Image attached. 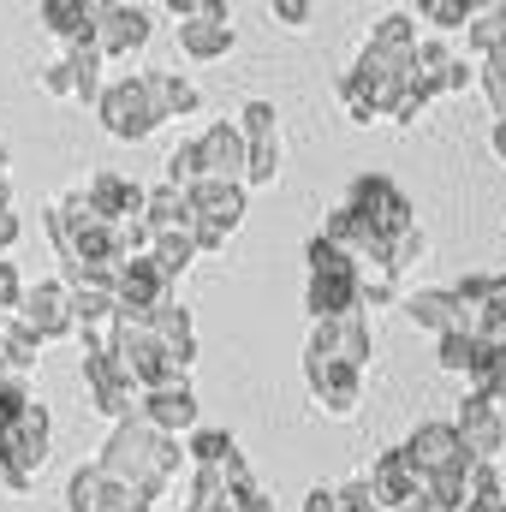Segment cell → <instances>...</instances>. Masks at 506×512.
<instances>
[{
    "label": "cell",
    "mask_w": 506,
    "mask_h": 512,
    "mask_svg": "<svg viewBox=\"0 0 506 512\" xmlns=\"http://www.w3.org/2000/svg\"><path fill=\"white\" fill-rule=\"evenodd\" d=\"M477 72L441 42V36H423V48H417V84H429L435 96H453V90H465Z\"/></svg>",
    "instance_id": "cell-23"
},
{
    "label": "cell",
    "mask_w": 506,
    "mask_h": 512,
    "mask_svg": "<svg viewBox=\"0 0 506 512\" xmlns=\"http://www.w3.org/2000/svg\"><path fill=\"white\" fill-rule=\"evenodd\" d=\"M495 310H506V274H495Z\"/></svg>",
    "instance_id": "cell-51"
},
{
    "label": "cell",
    "mask_w": 506,
    "mask_h": 512,
    "mask_svg": "<svg viewBox=\"0 0 506 512\" xmlns=\"http://www.w3.org/2000/svg\"><path fill=\"white\" fill-rule=\"evenodd\" d=\"M197 155H203V179H221V185H245L251 179V143H245L239 120H215L197 137Z\"/></svg>",
    "instance_id": "cell-11"
},
{
    "label": "cell",
    "mask_w": 506,
    "mask_h": 512,
    "mask_svg": "<svg viewBox=\"0 0 506 512\" xmlns=\"http://www.w3.org/2000/svg\"><path fill=\"white\" fill-rule=\"evenodd\" d=\"M149 328H155L161 352L173 358V370H179V376H191V364H197V328H191V310H185L179 298H167V304L149 316Z\"/></svg>",
    "instance_id": "cell-20"
},
{
    "label": "cell",
    "mask_w": 506,
    "mask_h": 512,
    "mask_svg": "<svg viewBox=\"0 0 506 512\" xmlns=\"http://www.w3.org/2000/svg\"><path fill=\"white\" fill-rule=\"evenodd\" d=\"M435 364H441L447 376H465V382H471V370H477V340H471V334L435 340Z\"/></svg>",
    "instance_id": "cell-37"
},
{
    "label": "cell",
    "mask_w": 506,
    "mask_h": 512,
    "mask_svg": "<svg viewBox=\"0 0 506 512\" xmlns=\"http://www.w3.org/2000/svg\"><path fill=\"white\" fill-rule=\"evenodd\" d=\"M12 155H6V143H0V185H12V167H6Z\"/></svg>",
    "instance_id": "cell-50"
},
{
    "label": "cell",
    "mask_w": 506,
    "mask_h": 512,
    "mask_svg": "<svg viewBox=\"0 0 506 512\" xmlns=\"http://www.w3.org/2000/svg\"><path fill=\"white\" fill-rule=\"evenodd\" d=\"M399 310L411 316L417 334H435V340L459 334V298H453V286H423V292H411Z\"/></svg>",
    "instance_id": "cell-24"
},
{
    "label": "cell",
    "mask_w": 506,
    "mask_h": 512,
    "mask_svg": "<svg viewBox=\"0 0 506 512\" xmlns=\"http://www.w3.org/2000/svg\"><path fill=\"white\" fill-rule=\"evenodd\" d=\"M191 239H197V251H221V245H227V239H233V233H221V227H215V221H203V215H197V209H191Z\"/></svg>",
    "instance_id": "cell-45"
},
{
    "label": "cell",
    "mask_w": 506,
    "mask_h": 512,
    "mask_svg": "<svg viewBox=\"0 0 506 512\" xmlns=\"http://www.w3.org/2000/svg\"><path fill=\"white\" fill-rule=\"evenodd\" d=\"M471 387H477L483 399L506 405V352H495V346H477V370H471Z\"/></svg>",
    "instance_id": "cell-36"
},
{
    "label": "cell",
    "mask_w": 506,
    "mask_h": 512,
    "mask_svg": "<svg viewBox=\"0 0 506 512\" xmlns=\"http://www.w3.org/2000/svg\"><path fill=\"white\" fill-rule=\"evenodd\" d=\"M96 465H102L126 495H137L143 507H155V501H167L173 483L191 471V453L179 447V435H161L149 417H131V423H120V429L108 435V447H102Z\"/></svg>",
    "instance_id": "cell-1"
},
{
    "label": "cell",
    "mask_w": 506,
    "mask_h": 512,
    "mask_svg": "<svg viewBox=\"0 0 506 512\" xmlns=\"http://www.w3.org/2000/svg\"><path fill=\"white\" fill-rule=\"evenodd\" d=\"M304 262H310V274H346V268H358L352 256L340 251V245H328L322 233H316V239L304 245Z\"/></svg>",
    "instance_id": "cell-42"
},
{
    "label": "cell",
    "mask_w": 506,
    "mask_h": 512,
    "mask_svg": "<svg viewBox=\"0 0 506 512\" xmlns=\"http://www.w3.org/2000/svg\"><path fill=\"white\" fill-rule=\"evenodd\" d=\"M417 18H423V24H435V30H471V18H477V12H471L465 0H423V6H417Z\"/></svg>",
    "instance_id": "cell-40"
},
{
    "label": "cell",
    "mask_w": 506,
    "mask_h": 512,
    "mask_svg": "<svg viewBox=\"0 0 506 512\" xmlns=\"http://www.w3.org/2000/svg\"><path fill=\"white\" fill-rule=\"evenodd\" d=\"M304 382H310V399H316L328 417H358V405H364V370L304 352Z\"/></svg>",
    "instance_id": "cell-10"
},
{
    "label": "cell",
    "mask_w": 506,
    "mask_h": 512,
    "mask_svg": "<svg viewBox=\"0 0 506 512\" xmlns=\"http://www.w3.org/2000/svg\"><path fill=\"white\" fill-rule=\"evenodd\" d=\"M155 262H161V274H167V280H179V274H191V262H197V239H191V233H155Z\"/></svg>",
    "instance_id": "cell-35"
},
{
    "label": "cell",
    "mask_w": 506,
    "mask_h": 512,
    "mask_svg": "<svg viewBox=\"0 0 506 512\" xmlns=\"http://www.w3.org/2000/svg\"><path fill=\"white\" fill-rule=\"evenodd\" d=\"M268 18H274L280 30H310L316 6H310V0H274V6H268Z\"/></svg>",
    "instance_id": "cell-43"
},
{
    "label": "cell",
    "mask_w": 506,
    "mask_h": 512,
    "mask_svg": "<svg viewBox=\"0 0 506 512\" xmlns=\"http://www.w3.org/2000/svg\"><path fill=\"white\" fill-rule=\"evenodd\" d=\"M477 84H483V96H489L495 120H506V48L495 54V60H483V66H477Z\"/></svg>",
    "instance_id": "cell-41"
},
{
    "label": "cell",
    "mask_w": 506,
    "mask_h": 512,
    "mask_svg": "<svg viewBox=\"0 0 506 512\" xmlns=\"http://www.w3.org/2000/svg\"><path fill=\"white\" fill-rule=\"evenodd\" d=\"M108 352H114V364H120L143 393H161V387L185 382V376L173 370V358L161 352V340H155L149 316H126V310H120V322H114V346H108Z\"/></svg>",
    "instance_id": "cell-3"
},
{
    "label": "cell",
    "mask_w": 506,
    "mask_h": 512,
    "mask_svg": "<svg viewBox=\"0 0 506 512\" xmlns=\"http://www.w3.org/2000/svg\"><path fill=\"white\" fill-rule=\"evenodd\" d=\"M42 334H30L18 316H0V382H30V370L42 364Z\"/></svg>",
    "instance_id": "cell-25"
},
{
    "label": "cell",
    "mask_w": 506,
    "mask_h": 512,
    "mask_svg": "<svg viewBox=\"0 0 506 512\" xmlns=\"http://www.w3.org/2000/svg\"><path fill=\"white\" fill-rule=\"evenodd\" d=\"M310 358H334V364H352V370H364L370 358H376V328H370V316H346V322H316V334H310V346H304Z\"/></svg>",
    "instance_id": "cell-13"
},
{
    "label": "cell",
    "mask_w": 506,
    "mask_h": 512,
    "mask_svg": "<svg viewBox=\"0 0 506 512\" xmlns=\"http://www.w3.org/2000/svg\"><path fill=\"white\" fill-rule=\"evenodd\" d=\"M245 185H221V179H203L197 191H191V209L203 215V221H215L221 233H239L245 227Z\"/></svg>",
    "instance_id": "cell-27"
},
{
    "label": "cell",
    "mask_w": 506,
    "mask_h": 512,
    "mask_svg": "<svg viewBox=\"0 0 506 512\" xmlns=\"http://www.w3.org/2000/svg\"><path fill=\"white\" fill-rule=\"evenodd\" d=\"M149 90H155L161 120H191V114H203V90H197L185 72H173V66H155V72H149Z\"/></svg>",
    "instance_id": "cell-28"
},
{
    "label": "cell",
    "mask_w": 506,
    "mask_h": 512,
    "mask_svg": "<svg viewBox=\"0 0 506 512\" xmlns=\"http://www.w3.org/2000/svg\"><path fill=\"white\" fill-rule=\"evenodd\" d=\"M239 131H245V143H251V179H245V191L274 185V179H280V114H274V102H245Z\"/></svg>",
    "instance_id": "cell-12"
},
{
    "label": "cell",
    "mask_w": 506,
    "mask_h": 512,
    "mask_svg": "<svg viewBox=\"0 0 506 512\" xmlns=\"http://www.w3.org/2000/svg\"><path fill=\"white\" fill-rule=\"evenodd\" d=\"M114 292H120V310H126V316H155V310L173 298V280L161 274L155 256H131L126 268L114 274Z\"/></svg>",
    "instance_id": "cell-14"
},
{
    "label": "cell",
    "mask_w": 506,
    "mask_h": 512,
    "mask_svg": "<svg viewBox=\"0 0 506 512\" xmlns=\"http://www.w3.org/2000/svg\"><path fill=\"white\" fill-rule=\"evenodd\" d=\"M167 185H179L185 197L203 185V155H197V137H191V143H179V149L167 155Z\"/></svg>",
    "instance_id": "cell-39"
},
{
    "label": "cell",
    "mask_w": 506,
    "mask_h": 512,
    "mask_svg": "<svg viewBox=\"0 0 506 512\" xmlns=\"http://www.w3.org/2000/svg\"><path fill=\"white\" fill-rule=\"evenodd\" d=\"M364 477H370V489H376L381 512H399L405 501H411V495H423V489H429V483H423V477L411 471V459H405V447H387V453H376Z\"/></svg>",
    "instance_id": "cell-17"
},
{
    "label": "cell",
    "mask_w": 506,
    "mask_h": 512,
    "mask_svg": "<svg viewBox=\"0 0 506 512\" xmlns=\"http://www.w3.org/2000/svg\"><path fill=\"white\" fill-rule=\"evenodd\" d=\"M66 512H155V507H143L137 495H126L102 465H78L72 483H66Z\"/></svg>",
    "instance_id": "cell-15"
},
{
    "label": "cell",
    "mask_w": 506,
    "mask_h": 512,
    "mask_svg": "<svg viewBox=\"0 0 506 512\" xmlns=\"http://www.w3.org/2000/svg\"><path fill=\"white\" fill-rule=\"evenodd\" d=\"M465 48H471V60H477V66L501 54V48H506V6H489V12H477V18H471Z\"/></svg>",
    "instance_id": "cell-31"
},
{
    "label": "cell",
    "mask_w": 506,
    "mask_h": 512,
    "mask_svg": "<svg viewBox=\"0 0 506 512\" xmlns=\"http://www.w3.org/2000/svg\"><path fill=\"white\" fill-rule=\"evenodd\" d=\"M84 197H90V209L102 215V221H131V215H143V203H149V191L143 185H131L126 173H90V185H84Z\"/></svg>",
    "instance_id": "cell-19"
},
{
    "label": "cell",
    "mask_w": 506,
    "mask_h": 512,
    "mask_svg": "<svg viewBox=\"0 0 506 512\" xmlns=\"http://www.w3.org/2000/svg\"><path fill=\"white\" fill-rule=\"evenodd\" d=\"M96 120H102L108 137H120V143H143V137H155L167 120H161V108H155L149 72H126V78H114L108 96H102V108H96Z\"/></svg>",
    "instance_id": "cell-4"
},
{
    "label": "cell",
    "mask_w": 506,
    "mask_h": 512,
    "mask_svg": "<svg viewBox=\"0 0 506 512\" xmlns=\"http://www.w3.org/2000/svg\"><path fill=\"white\" fill-rule=\"evenodd\" d=\"M18 233H24V227H18V215L6 209V215H0V256H6L12 245H18Z\"/></svg>",
    "instance_id": "cell-47"
},
{
    "label": "cell",
    "mask_w": 506,
    "mask_h": 512,
    "mask_svg": "<svg viewBox=\"0 0 506 512\" xmlns=\"http://www.w3.org/2000/svg\"><path fill=\"white\" fill-rule=\"evenodd\" d=\"M346 209H358V215H364V227L381 239V251H387L399 233H411V227H417L411 197H405L387 173H358V179L346 185ZM376 262H381V256H376Z\"/></svg>",
    "instance_id": "cell-5"
},
{
    "label": "cell",
    "mask_w": 506,
    "mask_h": 512,
    "mask_svg": "<svg viewBox=\"0 0 506 512\" xmlns=\"http://www.w3.org/2000/svg\"><path fill=\"white\" fill-rule=\"evenodd\" d=\"M66 54H72V72H78V102H84V108H102V96H108L102 48H96V42H78V48H66Z\"/></svg>",
    "instance_id": "cell-30"
},
{
    "label": "cell",
    "mask_w": 506,
    "mask_h": 512,
    "mask_svg": "<svg viewBox=\"0 0 506 512\" xmlns=\"http://www.w3.org/2000/svg\"><path fill=\"white\" fill-rule=\"evenodd\" d=\"M143 417L161 429V435H197V393H191V382H173L161 387V393H143Z\"/></svg>",
    "instance_id": "cell-26"
},
{
    "label": "cell",
    "mask_w": 506,
    "mask_h": 512,
    "mask_svg": "<svg viewBox=\"0 0 506 512\" xmlns=\"http://www.w3.org/2000/svg\"><path fill=\"white\" fill-rule=\"evenodd\" d=\"M411 84H417V54H393V48H376L364 36L358 60L334 78V96H340V108L358 126H376V120L393 126V114H399V102H405Z\"/></svg>",
    "instance_id": "cell-2"
},
{
    "label": "cell",
    "mask_w": 506,
    "mask_h": 512,
    "mask_svg": "<svg viewBox=\"0 0 506 512\" xmlns=\"http://www.w3.org/2000/svg\"><path fill=\"white\" fill-rule=\"evenodd\" d=\"M489 143H495V155L506 161V120H495V131H489Z\"/></svg>",
    "instance_id": "cell-49"
},
{
    "label": "cell",
    "mask_w": 506,
    "mask_h": 512,
    "mask_svg": "<svg viewBox=\"0 0 506 512\" xmlns=\"http://www.w3.org/2000/svg\"><path fill=\"white\" fill-rule=\"evenodd\" d=\"M179 48H185L191 60H227V54L239 48L233 6H221L215 18H191V24H179Z\"/></svg>",
    "instance_id": "cell-22"
},
{
    "label": "cell",
    "mask_w": 506,
    "mask_h": 512,
    "mask_svg": "<svg viewBox=\"0 0 506 512\" xmlns=\"http://www.w3.org/2000/svg\"><path fill=\"white\" fill-rule=\"evenodd\" d=\"M370 42H376V48H393V54H417V48H423L411 12H381L376 24H370Z\"/></svg>",
    "instance_id": "cell-33"
},
{
    "label": "cell",
    "mask_w": 506,
    "mask_h": 512,
    "mask_svg": "<svg viewBox=\"0 0 506 512\" xmlns=\"http://www.w3.org/2000/svg\"><path fill=\"white\" fill-rule=\"evenodd\" d=\"M18 322L42 340H72L78 334V310H72V286L66 280H36L18 304Z\"/></svg>",
    "instance_id": "cell-8"
},
{
    "label": "cell",
    "mask_w": 506,
    "mask_h": 512,
    "mask_svg": "<svg viewBox=\"0 0 506 512\" xmlns=\"http://www.w3.org/2000/svg\"><path fill=\"white\" fill-rule=\"evenodd\" d=\"M36 84H42V96H72L78 102V72H72V54H54V60H42L36 66Z\"/></svg>",
    "instance_id": "cell-38"
},
{
    "label": "cell",
    "mask_w": 506,
    "mask_h": 512,
    "mask_svg": "<svg viewBox=\"0 0 506 512\" xmlns=\"http://www.w3.org/2000/svg\"><path fill=\"white\" fill-rule=\"evenodd\" d=\"M185 453H191V465H197V471H215V465L239 459V441H233L227 429H197V435L185 441Z\"/></svg>",
    "instance_id": "cell-34"
},
{
    "label": "cell",
    "mask_w": 506,
    "mask_h": 512,
    "mask_svg": "<svg viewBox=\"0 0 506 512\" xmlns=\"http://www.w3.org/2000/svg\"><path fill=\"white\" fill-rule=\"evenodd\" d=\"M453 429L465 435V453L471 459H483V465H501V453H506V417H501V405L495 399H483L477 387L459 399V411H453Z\"/></svg>",
    "instance_id": "cell-9"
},
{
    "label": "cell",
    "mask_w": 506,
    "mask_h": 512,
    "mask_svg": "<svg viewBox=\"0 0 506 512\" xmlns=\"http://www.w3.org/2000/svg\"><path fill=\"white\" fill-rule=\"evenodd\" d=\"M84 393H90V405L102 417H114V429L131 423V417H143V387L114 364L108 346H84Z\"/></svg>",
    "instance_id": "cell-6"
},
{
    "label": "cell",
    "mask_w": 506,
    "mask_h": 512,
    "mask_svg": "<svg viewBox=\"0 0 506 512\" xmlns=\"http://www.w3.org/2000/svg\"><path fill=\"white\" fill-rule=\"evenodd\" d=\"M179 512H197V507H179Z\"/></svg>",
    "instance_id": "cell-53"
},
{
    "label": "cell",
    "mask_w": 506,
    "mask_h": 512,
    "mask_svg": "<svg viewBox=\"0 0 506 512\" xmlns=\"http://www.w3.org/2000/svg\"><path fill=\"white\" fill-rule=\"evenodd\" d=\"M304 310L316 322H346V316H364V286H358V268L346 274H310L304 286Z\"/></svg>",
    "instance_id": "cell-16"
},
{
    "label": "cell",
    "mask_w": 506,
    "mask_h": 512,
    "mask_svg": "<svg viewBox=\"0 0 506 512\" xmlns=\"http://www.w3.org/2000/svg\"><path fill=\"white\" fill-rule=\"evenodd\" d=\"M405 459H411V471H417L423 483L459 477V471L471 465L465 435H459L453 423H417V429H411V441H405Z\"/></svg>",
    "instance_id": "cell-7"
},
{
    "label": "cell",
    "mask_w": 506,
    "mask_h": 512,
    "mask_svg": "<svg viewBox=\"0 0 506 512\" xmlns=\"http://www.w3.org/2000/svg\"><path fill=\"white\" fill-rule=\"evenodd\" d=\"M6 209H12V185H0V215H6Z\"/></svg>",
    "instance_id": "cell-52"
},
{
    "label": "cell",
    "mask_w": 506,
    "mask_h": 512,
    "mask_svg": "<svg viewBox=\"0 0 506 512\" xmlns=\"http://www.w3.org/2000/svg\"><path fill=\"white\" fill-rule=\"evenodd\" d=\"M24 292H30V286H24V280H18V268H12V262L0 256V316H18Z\"/></svg>",
    "instance_id": "cell-44"
},
{
    "label": "cell",
    "mask_w": 506,
    "mask_h": 512,
    "mask_svg": "<svg viewBox=\"0 0 506 512\" xmlns=\"http://www.w3.org/2000/svg\"><path fill=\"white\" fill-rule=\"evenodd\" d=\"M358 286H364V316L405 304V298H399V274H393L387 262H358Z\"/></svg>",
    "instance_id": "cell-32"
},
{
    "label": "cell",
    "mask_w": 506,
    "mask_h": 512,
    "mask_svg": "<svg viewBox=\"0 0 506 512\" xmlns=\"http://www.w3.org/2000/svg\"><path fill=\"white\" fill-rule=\"evenodd\" d=\"M143 221L155 233H191V197L179 185H155L149 203H143Z\"/></svg>",
    "instance_id": "cell-29"
},
{
    "label": "cell",
    "mask_w": 506,
    "mask_h": 512,
    "mask_svg": "<svg viewBox=\"0 0 506 512\" xmlns=\"http://www.w3.org/2000/svg\"><path fill=\"white\" fill-rule=\"evenodd\" d=\"M304 512H346V501H340V483H316V489L304 495Z\"/></svg>",
    "instance_id": "cell-46"
},
{
    "label": "cell",
    "mask_w": 506,
    "mask_h": 512,
    "mask_svg": "<svg viewBox=\"0 0 506 512\" xmlns=\"http://www.w3.org/2000/svg\"><path fill=\"white\" fill-rule=\"evenodd\" d=\"M399 512H441V507H435V495L423 489V495H411V501H405V507H399Z\"/></svg>",
    "instance_id": "cell-48"
},
{
    "label": "cell",
    "mask_w": 506,
    "mask_h": 512,
    "mask_svg": "<svg viewBox=\"0 0 506 512\" xmlns=\"http://www.w3.org/2000/svg\"><path fill=\"white\" fill-rule=\"evenodd\" d=\"M36 18H42V30H48V36H60L66 48L96 42V30H102V6H84V0H42V6H36Z\"/></svg>",
    "instance_id": "cell-21"
},
{
    "label": "cell",
    "mask_w": 506,
    "mask_h": 512,
    "mask_svg": "<svg viewBox=\"0 0 506 512\" xmlns=\"http://www.w3.org/2000/svg\"><path fill=\"white\" fill-rule=\"evenodd\" d=\"M149 30H155V18H149L143 6H102L96 48H102V60H131V54L149 42Z\"/></svg>",
    "instance_id": "cell-18"
}]
</instances>
